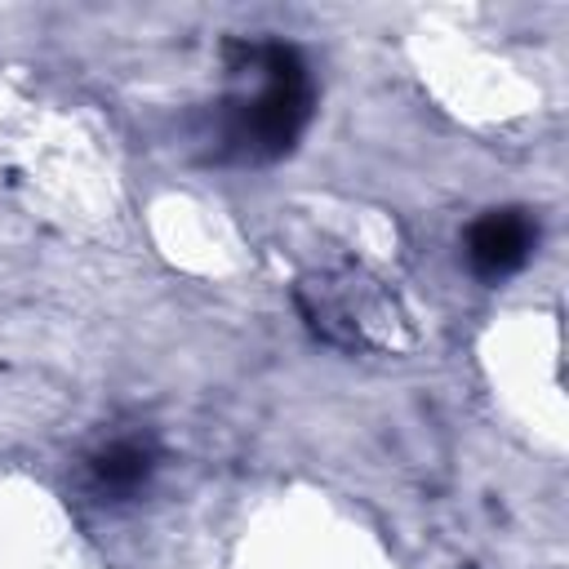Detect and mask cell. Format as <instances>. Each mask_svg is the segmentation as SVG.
I'll use <instances>...</instances> for the list:
<instances>
[{
    "label": "cell",
    "instance_id": "obj_1",
    "mask_svg": "<svg viewBox=\"0 0 569 569\" xmlns=\"http://www.w3.org/2000/svg\"><path fill=\"white\" fill-rule=\"evenodd\" d=\"M231 53L240 58V71L253 76V89L222 102L213 129V156L236 164L280 160L311 120V98H316L311 71L302 53L280 40L236 44Z\"/></svg>",
    "mask_w": 569,
    "mask_h": 569
},
{
    "label": "cell",
    "instance_id": "obj_3",
    "mask_svg": "<svg viewBox=\"0 0 569 569\" xmlns=\"http://www.w3.org/2000/svg\"><path fill=\"white\" fill-rule=\"evenodd\" d=\"M151 476H156V449L147 440H138V436H120V440L102 445L89 458V485L107 502L142 493L151 485Z\"/></svg>",
    "mask_w": 569,
    "mask_h": 569
},
{
    "label": "cell",
    "instance_id": "obj_2",
    "mask_svg": "<svg viewBox=\"0 0 569 569\" xmlns=\"http://www.w3.org/2000/svg\"><path fill=\"white\" fill-rule=\"evenodd\" d=\"M462 249H467V267L480 280L498 284V280L516 276L529 262V253L538 249V222L525 209H489L467 227Z\"/></svg>",
    "mask_w": 569,
    "mask_h": 569
}]
</instances>
